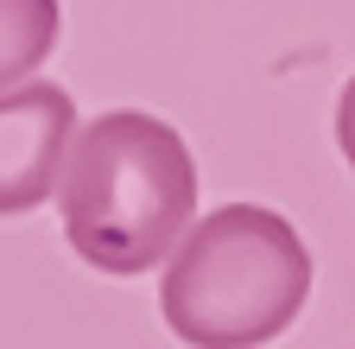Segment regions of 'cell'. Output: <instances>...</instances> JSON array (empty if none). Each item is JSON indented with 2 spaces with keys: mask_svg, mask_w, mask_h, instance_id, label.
I'll return each instance as SVG.
<instances>
[{
  "mask_svg": "<svg viewBox=\"0 0 355 349\" xmlns=\"http://www.w3.org/2000/svg\"><path fill=\"white\" fill-rule=\"evenodd\" d=\"M58 216L83 267L114 280L165 267V254L197 223V159L184 134L146 108H108L76 127Z\"/></svg>",
  "mask_w": 355,
  "mask_h": 349,
  "instance_id": "6da1fadb",
  "label": "cell"
},
{
  "mask_svg": "<svg viewBox=\"0 0 355 349\" xmlns=\"http://www.w3.org/2000/svg\"><path fill=\"white\" fill-rule=\"evenodd\" d=\"M311 248L266 203H222L184 229L159 273L165 330L191 349H260L311 305Z\"/></svg>",
  "mask_w": 355,
  "mask_h": 349,
  "instance_id": "7a4b0ae2",
  "label": "cell"
},
{
  "mask_svg": "<svg viewBox=\"0 0 355 349\" xmlns=\"http://www.w3.org/2000/svg\"><path fill=\"white\" fill-rule=\"evenodd\" d=\"M76 127L83 121L64 83L32 76L19 90H0V216H26L58 197Z\"/></svg>",
  "mask_w": 355,
  "mask_h": 349,
  "instance_id": "3957f363",
  "label": "cell"
},
{
  "mask_svg": "<svg viewBox=\"0 0 355 349\" xmlns=\"http://www.w3.org/2000/svg\"><path fill=\"white\" fill-rule=\"evenodd\" d=\"M64 7L58 0H0V90H19L58 51Z\"/></svg>",
  "mask_w": 355,
  "mask_h": 349,
  "instance_id": "277c9868",
  "label": "cell"
},
{
  "mask_svg": "<svg viewBox=\"0 0 355 349\" xmlns=\"http://www.w3.org/2000/svg\"><path fill=\"white\" fill-rule=\"evenodd\" d=\"M336 146H343V165L355 171V76L343 83V96H336Z\"/></svg>",
  "mask_w": 355,
  "mask_h": 349,
  "instance_id": "5b68a950",
  "label": "cell"
}]
</instances>
